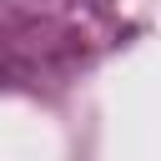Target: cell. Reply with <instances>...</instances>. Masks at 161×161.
<instances>
[]
</instances>
